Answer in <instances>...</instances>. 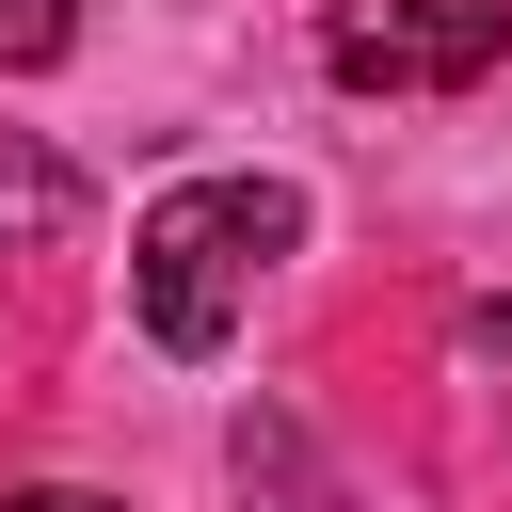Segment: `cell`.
<instances>
[{
    "label": "cell",
    "instance_id": "obj_3",
    "mask_svg": "<svg viewBox=\"0 0 512 512\" xmlns=\"http://www.w3.org/2000/svg\"><path fill=\"white\" fill-rule=\"evenodd\" d=\"M80 224V160H48L32 128H0V240H64Z\"/></svg>",
    "mask_w": 512,
    "mask_h": 512
},
{
    "label": "cell",
    "instance_id": "obj_5",
    "mask_svg": "<svg viewBox=\"0 0 512 512\" xmlns=\"http://www.w3.org/2000/svg\"><path fill=\"white\" fill-rule=\"evenodd\" d=\"M0 512H128V496H96V480H32V496H0Z\"/></svg>",
    "mask_w": 512,
    "mask_h": 512
},
{
    "label": "cell",
    "instance_id": "obj_4",
    "mask_svg": "<svg viewBox=\"0 0 512 512\" xmlns=\"http://www.w3.org/2000/svg\"><path fill=\"white\" fill-rule=\"evenodd\" d=\"M64 48H80V0H0V80H32Z\"/></svg>",
    "mask_w": 512,
    "mask_h": 512
},
{
    "label": "cell",
    "instance_id": "obj_6",
    "mask_svg": "<svg viewBox=\"0 0 512 512\" xmlns=\"http://www.w3.org/2000/svg\"><path fill=\"white\" fill-rule=\"evenodd\" d=\"M464 336H480V352H512V288H496V304H464Z\"/></svg>",
    "mask_w": 512,
    "mask_h": 512
},
{
    "label": "cell",
    "instance_id": "obj_1",
    "mask_svg": "<svg viewBox=\"0 0 512 512\" xmlns=\"http://www.w3.org/2000/svg\"><path fill=\"white\" fill-rule=\"evenodd\" d=\"M304 240V208L272 192V176H192V192H160L144 224H128V304H144V336L160 352H224L240 336V304H256V272Z\"/></svg>",
    "mask_w": 512,
    "mask_h": 512
},
{
    "label": "cell",
    "instance_id": "obj_2",
    "mask_svg": "<svg viewBox=\"0 0 512 512\" xmlns=\"http://www.w3.org/2000/svg\"><path fill=\"white\" fill-rule=\"evenodd\" d=\"M496 48H512V0H384V16H336V80L352 96H464V80H496Z\"/></svg>",
    "mask_w": 512,
    "mask_h": 512
}]
</instances>
